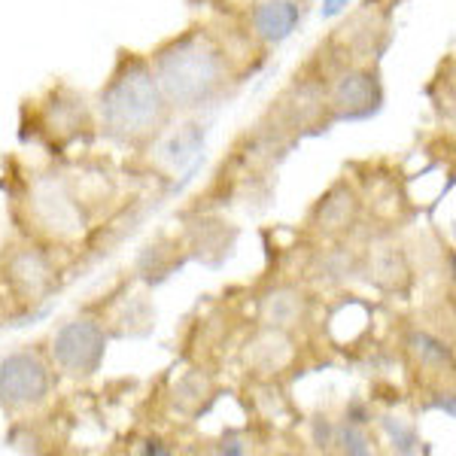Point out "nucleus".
<instances>
[{"label": "nucleus", "mask_w": 456, "mask_h": 456, "mask_svg": "<svg viewBox=\"0 0 456 456\" xmlns=\"http://www.w3.org/2000/svg\"><path fill=\"white\" fill-rule=\"evenodd\" d=\"M156 83L167 107L195 110L219 98L228 64L219 43L204 31H186L156 53Z\"/></svg>", "instance_id": "f257e3e1"}, {"label": "nucleus", "mask_w": 456, "mask_h": 456, "mask_svg": "<svg viewBox=\"0 0 456 456\" xmlns=\"http://www.w3.org/2000/svg\"><path fill=\"white\" fill-rule=\"evenodd\" d=\"M101 119L110 137L141 143L156 137L167 122V101L156 83V73L137 55H128L113 70L101 92Z\"/></svg>", "instance_id": "f03ea898"}, {"label": "nucleus", "mask_w": 456, "mask_h": 456, "mask_svg": "<svg viewBox=\"0 0 456 456\" xmlns=\"http://www.w3.org/2000/svg\"><path fill=\"white\" fill-rule=\"evenodd\" d=\"M37 228H43L53 238H77L86 228V216L79 210V201L70 195L68 183L58 176H37L28 198Z\"/></svg>", "instance_id": "7ed1b4c3"}, {"label": "nucleus", "mask_w": 456, "mask_h": 456, "mask_svg": "<svg viewBox=\"0 0 456 456\" xmlns=\"http://www.w3.org/2000/svg\"><path fill=\"white\" fill-rule=\"evenodd\" d=\"M107 338L104 329L94 320H70L68 326H61L53 338V359L61 371L73 374V378H86L94 374L104 359Z\"/></svg>", "instance_id": "20e7f679"}, {"label": "nucleus", "mask_w": 456, "mask_h": 456, "mask_svg": "<svg viewBox=\"0 0 456 456\" xmlns=\"http://www.w3.org/2000/svg\"><path fill=\"white\" fill-rule=\"evenodd\" d=\"M49 393V371L34 353H12L0 362V404L10 411L40 404Z\"/></svg>", "instance_id": "39448f33"}, {"label": "nucleus", "mask_w": 456, "mask_h": 456, "mask_svg": "<svg viewBox=\"0 0 456 456\" xmlns=\"http://www.w3.org/2000/svg\"><path fill=\"white\" fill-rule=\"evenodd\" d=\"M380 83L374 73L347 70L332 88V110L338 119H365L380 107Z\"/></svg>", "instance_id": "423d86ee"}, {"label": "nucleus", "mask_w": 456, "mask_h": 456, "mask_svg": "<svg viewBox=\"0 0 456 456\" xmlns=\"http://www.w3.org/2000/svg\"><path fill=\"white\" fill-rule=\"evenodd\" d=\"M6 281L12 292L25 301H40L53 286V268L37 249H19L6 262Z\"/></svg>", "instance_id": "0eeeda50"}, {"label": "nucleus", "mask_w": 456, "mask_h": 456, "mask_svg": "<svg viewBox=\"0 0 456 456\" xmlns=\"http://www.w3.org/2000/svg\"><path fill=\"white\" fill-rule=\"evenodd\" d=\"M298 19H301V10L296 0H265L253 12V28L262 40L283 43L286 37L296 31Z\"/></svg>", "instance_id": "6e6552de"}, {"label": "nucleus", "mask_w": 456, "mask_h": 456, "mask_svg": "<svg viewBox=\"0 0 456 456\" xmlns=\"http://www.w3.org/2000/svg\"><path fill=\"white\" fill-rule=\"evenodd\" d=\"M356 210H359L356 195H353L350 189L338 186L322 198V204L316 208V225H320L326 234L347 232L353 225V219H356Z\"/></svg>", "instance_id": "1a4fd4ad"}, {"label": "nucleus", "mask_w": 456, "mask_h": 456, "mask_svg": "<svg viewBox=\"0 0 456 456\" xmlns=\"http://www.w3.org/2000/svg\"><path fill=\"white\" fill-rule=\"evenodd\" d=\"M49 125H53V131L61 137H73L77 134V128H86L88 119H86L83 98L68 94V101H64L61 94H58V98L53 101V107H49Z\"/></svg>", "instance_id": "9d476101"}, {"label": "nucleus", "mask_w": 456, "mask_h": 456, "mask_svg": "<svg viewBox=\"0 0 456 456\" xmlns=\"http://www.w3.org/2000/svg\"><path fill=\"white\" fill-rule=\"evenodd\" d=\"M262 314H265V322H268L271 329L292 326V322H298V316H301V296L296 289L271 292V296L265 298Z\"/></svg>", "instance_id": "9b49d317"}, {"label": "nucleus", "mask_w": 456, "mask_h": 456, "mask_svg": "<svg viewBox=\"0 0 456 456\" xmlns=\"http://www.w3.org/2000/svg\"><path fill=\"white\" fill-rule=\"evenodd\" d=\"M414 350H417V356H420V362H423V365H432V362H436L438 369H441V365H451V353L441 347L438 341H432V338H426V335L414 338Z\"/></svg>", "instance_id": "f8f14e48"}, {"label": "nucleus", "mask_w": 456, "mask_h": 456, "mask_svg": "<svg viewBox=\"0 0 456 456\" xmlns=\"http://www.w3.org/2000/svg\"><path fill=\"white\" fill-rule=\"evenodd\" d=\"M341 441H344V451L347 453H369V438H365L356 426H344Z\"/></svg>", "instance_id": "ddd939ff"}, {"label": "nucleus", "mask_w": 456, "mask_h": 456, "mask_svg": "<svg viewBox=\"0 0 456 456\" xmlns=\"http://www.w3.org/2000/svg\"><path fill=\"white\" fill-rule=\"evenodd\" d=\"M344 6H347V0H326V10H322V16H335V12H341Z\"/></svg>", "instance_id": "4468645a"}]
</instances>
